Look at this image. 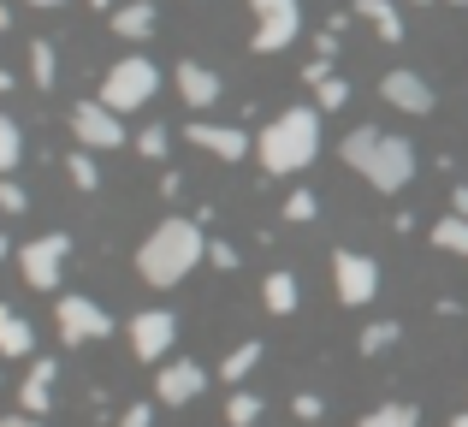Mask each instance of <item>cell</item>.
Listing matches in <instances>:
<instances>
[{
    "label": "cell",
    "instance_id": "obj_16",
    "mask_svg": "<svg viewBox=\"0 0 468 427\" xmlns=\"http://www.w3.org/2000/svg\"><path fill=\"white\" fill-rule=\"evenodd\" d=\"M154 24H160L154 0H131V6H113V30L125 36V42H149Z\"/></svg>",
    "mask_w": 468,
    "mask_h": 427
},
{
    "label": "cell",
    "instance_id": "obj_10",
    "mask_svg": "<svg viewBox=\"0 0 468 427\" xmlns=\"http://www.w3.org/2000/svg\"><path fill=\"white\" fill-rule=\"evenodd\" d=\"M207 392V368L196 357H166L160 362V380H154V398L160 404H190V398Z\"/></svg>",
    "mask_w": 468,
    "mask_h": 427
},
{
    "label": "cell",
    "instance_id": "obj_46",
    "mask_svg": "<svg viewBox=\"0 0 468 427\" xmlns=\"http://www.w3.org/2000/svg\"><path fill=\"white\" fill-rule=\"evenodd\" d=\"M421 6H433V0H421Z\"/></svg>",
    "mask_w": 468,
    "mask_h": 427
},
{
    "label": "cell",
    "instance_id": "obj_9",
    "mask_svg": "<svg viewBox=\"0 0 468 427\" xmlns=\"http://www.w3.org/2000/svg\"><path fill=\"white\" fill-rule=\"evenodd\" d=\"M172 338H178V315H172V309L131 315V350H137V362H166Z\"/></svg>",
    "mask_w": 468,
    "mask_h": 427
},
{
    "label": "cell",
    "instance_id": "obj_37",
    "mask_svg": "<svg viewBox=\"0 0 468 427\" xmlns=\"http://www.w3.org/2000/svg\"><path fill=\"white\" fill-rule=\"evenodd\" d=\"M451 214H463V219H468V185L451 190Z\"/></svg>",
    "mask_w": 468,
    "mask_h": 427
},
{
    "label": "cell",
    "instance_id": "obj_7",
    "mask_svg": "<svg viewBox=\"0 0 468 427\" xmlns=\"http://www.w3.org/2000/svg\"><path fill=\"white\" fill-rule=\"evenodd\" d=\"M71 137H78V149H90V155H107V149H119V143H131L125 119H119L113 107H101L95 95L71 107Z\"/></svg>",
    "mask_w": 468,
    "mask_h": 427
},
{
    "label": "cell",
    "instance_id": "obj_28",
    "mask_svg": "<svg viewBox=\"0 0 468 427\" xmlns=\"http://www.w3.org/2000/svg\"><path fill=\"white\" fill-rule=\"evenodd\" d=\"M403 338V326L398 321H374V326H362V357H379V350H391Z\"/></svg>",
    "mask_w": 468,
    "mask_h": 427
},
{
    "label": "cell",
    "instance_id": "obj_19",
    "mask_svg": "<svg viewBox=\"0 0 468 427\" xmlns=\"http://www.w3.org/2000/svg\"><path fill=\"white\" fill-rule=\"evenodd\" d=\"M30 350H36L30 321H24L18 309H6V303H0V357H30Z\"/></svg>",
    "mask_w": 468,
    "mask_h": 427
},
{
    "label": "cell",
    "instance_id": "obj_20",
    "mask_svg": "<svg viewBox=\"0 0 468 427\" xmlns=\"http://www.w3.org/2000/svg\"><path fill=\"white\" fill-rule=\"evenodd\" d=\"M433 250H445V255H463V262H468V219H463V214H445V219H433Z\"/></svg>",
    "mask_w": 468,
    "mask_h": 427
},
{
    "label": "cell",
    "instance_id": "obj_33",
    "mask_svg": "<svg viewBox=\"0 0 468 427\" xmlns=\"http://www.w3.org/2000/svg\"><path fill=\"white\" fill-rule=\"evenodd\" d=\"M303 78H309V83H314V90H320V83H326V78H332V54H314V59H309V66H303Z\"/></svg>",
    "mask_w": 468,
    "mask_h": 427
},
{
    "label": "cell",
    "instance_id": "obj_23",
    "mask_svg": "<svg viewBox=\"0 0 468 427\" xmlns=\"http://www.w3.org/2000/svg\"><path fill=\"white\" fill-rule=\"evenodd\" d=\"M54 78H59L54 42H42V36H36V42H30V83H36V90H54Z\"/></svg>",
    "mask_w": 468,
    "mask_h": 427
},
{
    "label": "cell",
    "instance_id": "obj_36",
    "mask_svg": "<svg viewBox=\"0 0 468 427\" xmlns=\"http://www.w3.org/2000/svg\"><path fill=\"white\" fill-rule=\"evenodd\" d=\"M250 6H255V18H267V12H291L297 0H250Z\"/></svg>",
    "mask_w": 468,
    "mask_h": 427
},
{
    "label": "cell",
    "instance_id": "obj_39",
    "mask_svg": "<svg viewBox=\"0 0 468 427\" xmlns=\"http://www.w3.org/2000/svg\"><path fill=\"white\" fill-rule=\"evenodd\" d=\"M0 30H12V6H6V0H0Z\"/></svg>",
    "mask_w": 468,
    "mask_h": 427
},
{
    "label": "cell",
    "instance_id": "obj_11",
    "mask_svg": "<svg viewBox=\"0 0 468 427\" xmlns=\"http://www.w3.org/2000/svg\"><path fill=\"white\" fill-rule=\"evenodd\" d=\"M379 95H386V107H398V113H433V83L421 78V71H410V66H398V71H386L379 78Z\"/></svg>",
    "mask_w": 468,
    "mask_h": 427
},
{
    "label": "cell",
    "instance_id": "obj_32",
    "mask_svg": "<svg viewBox=\"0 0 468 427\" xmlns=\"http://www.w3.org/2000/svg\"><path fill=\"white\" fill-rule=\"evenodd\" d=\"M207 262L231 273V267H238V250H231V243H219V238H207Z\"/></svg>",
    "mask_w": 468,
    "mask_h": 427
},
{
    "label": "cell",
    "instance_id": "obj_22",
    "mask_svg": "<svg viewBox=\"0 0 468 427\" xmlns=\"http://www.w3.org/2000/svg\"><path fill=\"white\" fill-rule=\"evenodd\" d=\"M255 362H261V338H243L238 350H231L226 362H219V380H231V386H243V374L255 368Z\"/></svg>",
    "mask_w": 468,
    "mask_h": 427
},
{
    "label": "cell",
    "instance_id": "obj_40",
    "mask_svg": "<svg viewBox=\"0 0 468 427\" xmlns=\"http://www.w3.org/2000/svg\"><path fill=\"white\" fill-rule=\"evenodd\" d=\"M0 95H12V71L6 66H0Z\"/></svg>",
    "mask_w": 468,
    "mask_h": 427
},
{
    "label": "cell",
    "instance_id": "obj_14",
    "mask_svg": "<svg viewBox=\"0 0 468 427\" xmlns=\"http://www.w3.org/2000/svg\"><path fill=\"white\" fill-rule=\"evenodd\" d=\"M297 36H303V6H291V12H267V18L255 24L250 48H255V54H279V48H291Z\"/></svg>",
    "mask_w": 468,
    "mask_h": 427
},
{
    "label": "cell",
    "instance_id": "obj_34",
    "mask_svg": "<svg viewBox=\"0 0 468 427\" xmlns=\"http://www.w3.org/2000/svg\"><path fill=\"white\" fill-rule=\"evenodd\" d=\"M119 427H154V410L149 404H131L125 416H119Z\"/></svg>",
    "mask_w": 468,
    "mask_h": 427
},
{
    "label": "cell",
    "instance_id": "obj_38",
    "mask_svg": "<svg viewBox=\"0 0 468 427\" xmlns=\"http://www.w3.org/2000/svg\"><path fill=\"white\" fill-rule=\"evenodd\" d=\"M0 427H42V422H36V416H24V410H18V416H0Z\"/></svg>",
    "mask_w": 468,
    "mask_h": 427
},
{
    "label": "cell",
    "instance_id": "obj_25",
    "mask_svg": "<svg viewBox=\"0 0 468 427\" xmlns=\"http://www.w3.org/2000/svg\"><path fill=\"white\" fill-rule=\"evenodd\" d=\"M66 178H71L78 190H101V166H95V155H90V149H71V155H66Z\"/></svg>",
    "mask_w": 468,
    "mask_h": 427
},
{
    "label": "cell",
    "instance_id": "obj_30",
    "mask_svg": "<svg viewBox=\"0 0 468 427\" xmlns=\"http://www.w3.org/2000/svg\"><path fill=\"white\" fill-rule=\"evenodd\" d=\"M344 101H350V83H344V78H326V83L314 90V107H320V113H338Z\"/></svg>",
    "mask_w": 468,
    "mask_h": 427
},
{
    "label": "cell",
    "instance_id": "obj_35",
    "mask_svg": "<svg viewBox=\"0 0 468 427\" xmlns=\"http://www.w3.org/2000/svg\"><path fill=\"white\" fill-rule=\"evenodd\" d=\"M291 410H297V416H303V422H320V410H326V404H320V398H314V392H303V398H297V404H291Z\"/></svg>",
    "mask_w": 468,
    "mask_h": 427
},
{
    "label": "cell",
    "instance_id": "obj_2",
    "mask_svg": "<svg viewBox=\"0 0 468 427\" xmlns=\"http://www.w3.org/2000/svg\"><path fill=\"white\" fill-rule=\"evenodd\" d=\"M314 155H320V107H285L255 137V161L273 178H291L303 166H314Z\"/></svg>",
    "mask_w": 468,
    "mask_h": 427
},
{
    "label": "cell",
    "instance_id": "obj_27",
    "mask_svg": "<svg viewBox=\"0 0 468 427\" xmlns=\"http://www.w3.org/2000/svg\"><path fill=\"white\" fill-rule=\"evenodd\" d=\"M226 422H231V427H255V422H261V398L238 386V392L226 398Z\"/></svg>",
    "mask_w": 468,
    "mask_h": 427
},
{
    "label": "cell",
    "instance_id": "obj_21",
    "mask_svg": "<svg viewBox=\"0 0 468 427\" xmlns=\"http://www.w3.org/2000/svg\"><path fill=\"white\" fill-rule=\"evenodd\" d=\"M356 427H421V410H415V404H398V398H391V404H374Z\"/></svg>",
    "mask_w": 468,
    "mask_h": 427
},
{
    "label": "cell",
    "instance_id": "obj_24",
    "mask_svg": "<svg viewBox=\"0 0 468 427\" xmlns=\"http://www.w3.org/2000/svg\"><path fill=\"white\" fill-rule=\"evenodd\" d=\"M18 161H24V131H18V119L0 113V178H12Z\"/></svg>",
    "mask_w": 468,
    "mask_h": 427
},
{
    "label": "cell",
    "instance_id": "obj_41",
    "mask_svg": "<svg viewBox=\"0 0 468 427\" xmlns=\"http://www.w3.org/2000/svg\"><path fill=\"white\" fill-rule=\"evenodd\" d=\"M90 6H95V12H113V0H90Z\"/></svg>",
    "mask_w": 468,
    "mask_h": 427
},
{
    "label": "cell",
    "instance_id": "obj_26",
    "mask_svg": "<svg viewBox=\"0 0 468 427\" xmlns=\"http://www.w3.org/2000/svg\"><path fill=\"white\" fill-rule=\"evenodd\" d=\"M131 149H137L143 161H166V149H172V131H166V125H143L137 137H131Z\"/></svg>",
    "mask_w": 468,
    "mask_h": 427
},
{
    "label": "cell",
    "instance_id": "obj_5",
    "mask_svg": "<svg viewBox=\"0 0 468 427\" xmlns=\"http://www.w3.org/2000/svg\"><path fill=\"white\" fill-rule=\"evenodd\" d=\"M54 326L66 345H95V338H113V315L101 309L95 297H83V291H66V297L54 303Z\"/></svg>",
    "mask_w": 468,
    "mask_h": 427
},
{
    "label": "cell",
    "instance_id": "obj_31",
    "mask_svg": "<svg viewBox=\"0 0 468 427\" xmlns=\"http://www.w3.org/2000/svg\"><path fill=\"white\" fill-rule=\"evenodd\" d=\"M0 208H6V214H24V208H30V197H24V185H12V178H0Z\"/></svg>",
    "mask_w": 468,
    "mask_h": 427
},
{
    "label": "cell",
    "instance_id": "obj_6",
    "mask_svg": "<svg viewBox=\"0 0 468 427\" xmlns=\"http://www.w3.org/2000/svg\"><path fill=\"white\" fill-rule=\"evenodd\" d=\"M66 262H71V238L66 231H42L18 250V267H24V285L30 291H54L66 279Z\"/></svg>",
    "mask_w": 468,
    "mask_h": 427
},
{
    "label": "cell",
    "instance_id": "obj_3",
    "mask_svg": "<svg viewBox=\"0 0 468 427\" xmlns=\"http://www.w3.org/2000/svg\"><path fill=\"white\" fill-rule=\"evenodd\" d=\"M196 262H207V238H202V226L196 219H160V226L143 238V250H137V273L149 279V285H184V273H196Z\"/></svg>",
    "mask_w": 468,
    "mask_h": 427
},
{
    "label": "cell",
    "instance_id": "obj_13",
    "mask_svg": "<svg viewBox=\"0 0 468 427\" xmlns=\"http://www.w3.org/2000/svg\"><path fill=\"white\" fill-rule=\"evenodd\" d=\"M172 83H178V95L190 101V113H202V107H214L219 95H226V83H219V71L196 66V59H178V71H172Z\"/></svg>",
    "mask_w": 468,
    "mask_h": 427
},
{
    "label": "cell",
    "instance_id": "obj_8",
    "mask_svg": "<svg viewBox=\"0 0 468 427\" xmlns=\"http://www.w3.org/2000/svg\"><path fill=\"white\" fill-rule=\"evenodd\" d=\"M332 291H338L344 309H362V303H374L379 291V262L362 250H338L332 255Z\"/></svg>",
    "mask_w": 468,
    "mask_h": 427
},
{
    "label": "cell",
    "instance_id": "obj_4",
    "mask_svg": "<svg viewBox=\"0 0 468 427\" xmlns=\"http://www.w3.org/2000/svg\"><path fill=\"white\" fill-rule=\"evenodd\" d=\"M154 95H160V66H154V59H143V54H125L101 78V95H95V101L113 107V113L125 119V113H137V107H149Z\"/></svg>",
    "mask_w": 468,
    "mask_h": 427
},
{
    "label": "cell",
    "instance_id": "obj_29",
    "mask_svg": "<svg viewBox=\"0 0 468 427\" xmlns=\"http://www.w3.org/2000/svg\"><path fill=\"white\" fill-rule=\"evenodd\" d=\"M314 214H320V197H314V190H291V197H285V219H291V226H309Z\"/></svg>",
    "mask_w": 468,
    "mask_h": 427
},
{
    "label": "cell",
    "instance_id": "obj_15",
    "mask_svg": "<svg viewBox=\"0 0 468 427\" xmlns=\"http://www.w3.org/2000/svg\"><path fill=\"white\" fill-rule=\"evenodd\" d=\"M54 380H59L54 357H36V362H30V380L18 386V404H24V416H48V410H54Z\"/></svg>",
    "mask_w": 468,
    "mask_h": 427
},
{
    "label": "cell",
    "instance_id": "obj_12",
    "mask_svg": "<svg viewBox=\"0 0 468 427\" xmlns=\"http://www.w3.org/2000/svg\"><path fill=\"white\" fill-rule=\"evenodd\" d=\"M184 143H196V149L214 155V161H243V155L255 149V137H243L238 125H214V119H190Z\"/></svg>",
    "mask_w": 468,
    "mask_h": 427
},
{
    "label": "cell",
    "instance_id": "obj_43",
    "mask_svg": "<svg viewBox=\"0 0 468 427\" xmlns=\"http://www.w3.org/2000/svg\"><path fill=\"white\" fill-rule=\"evenodd\" d=\"M451 427H468V410H463V416H457V422H451Z\"/></svg>",
    "mask_w": 468,
    "mask_h": 427
},
{
    "label": "cell",
    "instance_id": "obj_44",
    "mask_svg": "<svg viewBox=\"0 0 468 427\" xmlns=\"http://www.w3.org/2000/svg\"><path fill=\"white\" fill-rule=\"evenodd\" d=\"M0 262H6V238H0Z\"/></svg>",
    "mask_w": 468,
    "mask_h": 427
},
{
    "label": "cell",
    "instance_id": "obj_17",
    "mask_svg": "<svg viewBox=\"0 0 468 427\" xmlns=\"http://www.w3.org/2000/svg\"><path fill=\"white\" fill-rule=\"evenodd\" d=\"M356 18L374 24L379 42H391V48L403 42V12H398V0H356Z\"/></svg>",
    "mask_w": 468,
    "mask_h": 427
},
{
    "label": "cell",
    "instance_id": "obj_45",
    "mask_svg": "<svg viewBox=\"0 0 468 427\" xmlns=\"http://www.w3.org/2000/svg\"><path fill=\"white\" fill-rule=\"evenodd\" d=\"M451 6H468V0H451Z\"/></svg>",
    "mask_w": 468,
    "mask_h": 427
},
{
    "label": "cell",
    "instance_id": "obj_18",
    "mask_svg": "<svg viewBox=\"0 0 468 427\" xmlns=\"http://www.w3.org/2000/svg\"><path fill=\"white\" fill-rule=\"evenodd\" d=\"M261 303H267V315H297V303H303V285H297V273H267L261 279Z\"/></svg>",
    "mask_w": 468,
    "mask_h": 427
},
{
    "label": "cell",
    "instance_id": "obj_1",
    "mask_svg": "<svg viewBox=\"0 0 468 427\" xmlns=\"http://www.w3.org/2000/svg\"><path fill=\"white\" fill-rule=\"evenodd\" d=\"M344 166L362 173L374 190H403L415 178V143L398 137V131H379V125H356L350 137L338 143Z\"/></svg>",
    "mask_w": 468,
    "mask_h": 427
},
{
    "label": "cell",
    "instance_id": "obj_42",
    "mask_svg": "<svg viewBox=\"0 0 468 427\" xmlns=\"http://www.w3.org/2000/svg\"><path fill=\"white\" fill-rule=\"evenodd\" d=\"M24 6H59V0H24Z\"/></svg>",
    "mask_w": 468,
    "mask_h": 427
}]
</instances>
